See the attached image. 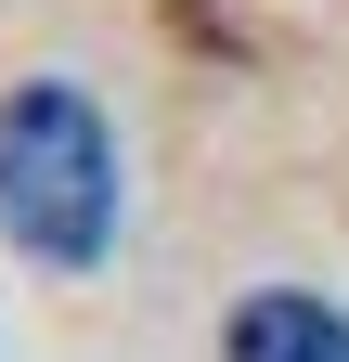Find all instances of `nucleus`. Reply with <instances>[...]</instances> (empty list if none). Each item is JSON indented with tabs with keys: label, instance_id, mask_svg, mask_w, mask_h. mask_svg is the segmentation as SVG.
Segmentation results:
<instances>
[{
	"label": "nucleus",
	"instance_id": "f257e3e1",
	"mask_svg": "<svg viewBox=\"0 0 349 362\" xmlns=\"http://www.w3.org/2000/svg\"><path fill=\"white\" fill-rule=\"evenodd\" d=\"M0 233L39 272H91L117 246V129L78 78L0 90Z\"/></svg>",
	"mask_w": 349,
	"mask_h": 362
},
{
	"label": "nucleus",
	"instance_id": "f03ea898",
	"mask_svg": "<svg viewBox=\"0 0 349 362\" xmlns=\"http://www.w3.org/2000/svg\"><path fill=\"white\" fill-rule=\"evenodd\" d=\"M220 362H349V310L311 298V285H259V298L233 310Z\"/></svg>",
	"mask_w": 349,
	"mask_h": 362
}]
</instances>
